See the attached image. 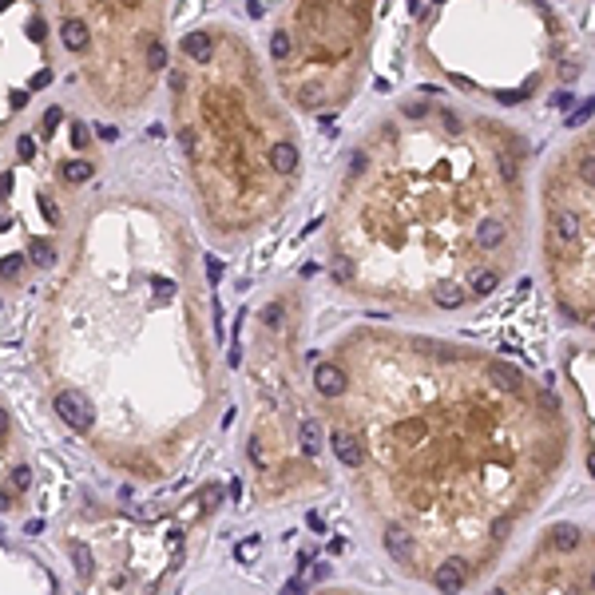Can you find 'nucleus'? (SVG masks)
Returning a JSON list of instances; mask_svg holds the SVG:
<instances>
[{"instance_id": "obj_1", "label": "nucleus", "mask_w": 595, "mask_h": 595, "mask_svg": "<svg viewBox=\"0 0 595 595\" xmlns=\"http://www.w3.org/2000/svg\"><path fill=\"white\" fill-rule=\"evenodd\" d=\"M286 28L290 56L282 72L302 64L306 72L290 83L294 103L318 112L354 96L357 72L365 64V36L373 24V0H298Z\"/></svg>"}, {"instance_id": "obj_2", "label": "nucleus", "mask_w": 595, "mask_h": 595, "mask_svg": "<svg viewBox=\"0 0 595 595\" xmlns=\"http://www.w3.org/2000/svg\"><path fill=\"white\" fill-rule=\"evenodd\" d=\"M56 413H60V421H64L68 429H76V433H88V429L96 425V413H92L88 397H80V393H60V397H56Z\"/></svg>"}, {"instance_id": "obj_3", "label": "nucleus", "mask_w": 595, "mask_h": 595, "mask_svg": "<svg viewBox=\"0 0 595 595\" xmlns=\"http://www.w3.org/2000/svg\"><path fill=\"white\" fill-rule=\"evenodd\" d=\"M266 163H270V171L278 179H294L298 175V163H302V155H298V139L294 135H282V139H274L270 143V155H266Z\"/></svg>"}, {"instance_id": "obj_4", "label": "nucleus", "mask_w": 595, "mask_h": 595, "mask_svg": "<svg viewBox=\"0 0 595 595\" xmlns=\"http://www.w3.org/2000/svg\"><path fill=\"white\" fill-rule=\"evenodd\" d=\"M472 242H476L481 250H500V246L508 242V223H504V219H496V214H484V219H476Z\"/></svg>"}, {"instance_id": "obj_5", "label": "nucleus", "mask_w": 595, "mask_h": 595, "mask_svg": "<svg viewBox=\"0 0 595 595\" xmlns=\"http://www.w3.org/2000/svg\"><path fill=\"white\" fill-rule=\"evenodd\" d=\"M330 445H334V452H338V461L345 468H361V465H365V449H361L357 433H350V429H334V433H330Z\"/></svg>"}, {"instance_id": "obj_6", "label": "nucleus", "mask_w": 595, "mask_h": 595, "mask_svg": "<svg viewBox=\"0 0 595 595\" xmlns=\"http://www.w3.org/2000/svg\"><path fill=\"white\" fill-rule=\"evenodd\" d=\"M385 552H389V560H397V563H413V556H417L413 532L405 528V524H389V528H385Z\"/></svg>"}, {"instance_id": "obj_7", "label": "nucleus", "mask_w": 595, "mask_h": 595, "mask_svg": "<svg viewBox=\"0 0 595 595\" xmlns=\"http://www.w3.org/2000/svg\"><path fill=\"white\" fill-rule=\"evenodd\" d=\"M314 389H318V397L334 401V397H341V393L350 389V381H345V373H341L338 365H318V370H314Z\"/></svg>"}, {"instance_id": "obj_8", "label": "nucleus", "mask_w": 595, "mask_h": 595, "mask_svg": "<svg viewBox=\"0 0 595 595\" xmlns=\"http://www.w3.org/2000/svg\"><path fill=\"white\" fill-rule=\"evenodd\" d=\"M433 583L441 587V592H465L468 583V567L461 560H441L433 572Z\"/></svg>"}, {"instance_id": "obj_9", "label": "nucleus", "mask_w": 595, "mask_h": 595, "mask_svg": "<svg viewBox=\"0 0 595 595\" xmlns=\"http://www.w3.org/2000/svg\"><path fill=\"white\" fill-rule=\"evenodd\" d=\"M433 302L445 310H461L468 302V290L461 286V282H452V278H445V282H436L433 286Z\"/></svg>"}, {"instance_id": "obj_10", "label": "nucleus", "mask_w": 595, "mask_h": 595, "mask_svg": "<svg viewBox=\"0 0 595 595\" xmlns=\"http://www.w3.org/2000/svg\"><path fill=\"white\" fill-rule=\"evenodd\" d=\"M496 286H500V270H476L468 278V294H476V298H488Z\"/></svg>"}, {"instance_id": "obj_11", "label": "nucleus", "mask_w": 595, "mask_h": 595, "mask_svg": "<svg viewBox=\"0 0 595 595\" xmlns=\"http://www.w3.org/2000/svg\"><path fill=\"white\" fill-rule=\"evenodd\" d=\"M298 441H302V452H306L310 461H318V456H322V429H318L314 421H306V425H302Z\"/></svg>"}, {"instance_id": "obj_12", "label": "nucleus", "mask_w": 595, "mask_h": 595, "mask_svg": "<svg viewBox=\"0 0 595 595\" xmlns=\"http://www.w3.org/2000/svg\"><path fill=\"white\" fill-rule=\"evenodd\" d=\"M488 373H492V381H496L500 389H512V393L524 389V377H520V370H512V365H488Z\"/></svg>"}, {"instance_id": "obj_13", "label": "nucleus", "mask_w": 595, "mask_h": 595, "mask_svg": "<svg viewBox=\"0 0 595 595\" xmlns=\"http://www.w3.org/2000/svg\"><path fill=\"white\" fill-rule=\"evenodd\" d=\"M576 544H579L576 524H556V528H552V547H556V552H572Z\"/></svg>"}, {"instance_id": "obj_14", "label": "nucleus", "mask_w": 595, "mask_h": 595, "mask_svg": "<svg viewBox=\"0 0 595 595\" xmlns=\"http://www.w3.org/2000/svg\"><path fill=\"white\" fill-rule=\"evenodd\" d=\"M60 175H64L68 183H88V179L96 175V167H92L88 159H68L64 167H60Z\"/></svg>"}, {"instance_id": "obj_15", "label": "nucleus", "mask_w": 595, "mask_h": 595, "mask_svg": "<svg viewBox=\"0 0 595 595\" xmlns=\"http://www.w3.org/2000/svg\"><path fill=\"white\" fill-rule=\"evenodd\" d=\"M28 258H32L40 270H48L52 262H56V250H52L48 242H32V250H28Z\"/></svg>"}, {"instance_id": "obj_16", "label": "nucleus", "mask_w": 595, "mask_h": 595, "mask_svg": "<svg viewBox=\"0 0 595 595\" xmlns=\"http://www.w3.org/2000/svg\"><path fill=\"white\" fill-rule=\"evenodd\" d=\"M72 556H76V572H80V579L92 576V563H88V547L83 544H72Z\"/></svg>"}, {"instance_id": "obj_17", "label": "nucleus", "mask_w": 595, "mask_h": 595, "mask_svg": "<svg viewBox=\"0 0 595 595\" xmlns=\"http://www.w3.org/2000/svg\"><path fill=\"white\" fill-rule=\"evenodd\" d=\"M12 488H20V492H24V488H32V468H28V465L12 468Z\"/></svg>"}, {"instance_id": "obj_18", "label": "nucleus", "mask_w": 595, "mask_h": 595, "mask_svg": "<svg viewBox=\"0 0 595 595\" xmlns=\"http://www.w3.org/2000/svg\"><path fill=\"white\" fill-rule=\"evenodd\" d=\"M258 552V536H250V540H242L239 547H234V556H239L242 563H250V556Z\"/></svg>"}, {"instance_id": "obj_19", "label": "nucleus", "mask_w": 595, "mask_h": 595, "mask_svg": "<svg viewBox=\"0 0 595 595\" xmlns=\"http://www.w3.org/2000/svg\"><path fill=\"white\" fill-rule=\"evenodd\" d=\"M72 147H76V151L88 147V128H83V123H72Z\"/></svg>"}, {"instance_id": "obj_20", "label": "nucleus", "mask_w": 595, "mask_h": 595, "mask_svg": "<svg viewBox=\"0 0 595 595\" xmlns=\"http://www.w3.org/2000/svg\"><path fill=\"white\" fill-rule=\"evenodd\" d=\"M350 274H354V266H350L345 258H338V262H334V278H338V282H350Z\"/></svg>"}, {"instance_id": "obj_21", "label": "nucleus", "mask_w": 595, "mask_h": 595, "mask_svg": "<svg viewBox=\"0 0 595 595\" xmlns=\"http://www.w3.org/2000/svg\"><path fill=\"white\" fill-rule=\"evenodd\" d=\"M20 266H24V258H17V254H12V258H4V262H0V270H4V274H17Z\"/></svg>"}, {"instance_id": "obj_22", "label": "nucleus", "mask_w": 595, "mask_h": 595, "mask_svg": "<svg viewBox=\"0 0 595 595\" xmlns=\"http://www.w3.org/2000/svg\"><path fill=\"white\" fill-rule=\"evenodd\" d=\"M32 151H36L32 135H24V139H20V159H32Z\"/></svg>"}, {"instance_id": "obj_23", "label": "nucleus", "mask_w": 595, "mask_h": 595, "mask_svg": "<svg viewBox=\"0 0 595 595\" xmlns=\"http://www.w3.org/2000/svg\"><path fill=\"white\" fill-rule=\"evenodd\" d=\"M207 270H210V278H223V262L210 254V258H207Z\"/></svg>"}, {"instance_id": "obj_24", "label": "nucleus", "mask_w": 595, "mask_h": 595, "mask_svg": "<svg viewBox=\"0 0 595 595\" xmlns=\"http://www.w3.org/2000/svg\"><path fill=\"white\" fill-rule=\"evenodd\" d=\"M306 524H310V528H314V532H325V520H322V516H318V512H310V520H306Z\"/></svg>"}, {"instance_id": "obj_25", "label": "nucleus", "mask_w": 595, "mask_h": 595, "mask_svg": "<svg viewBox=\"0 0 595 595\" xmlns=\"http://www.w3.org/2000/svg\"><path fill=\"white\" fill-rule=\"evenodd\" d=\"M4 429H8V413L0 409V436H4Z\"/></svg>"}, {"instance_id": "obj_26", "label": "nucleus", "mask_w": 595, "mask_h": 595, "mask_svg": "<svg viewBox=\"0 0 595 595\" xmlns=\"http://www.w3.org/2000/svg\"><path fill=\"white\" fill-rule=\"evenodd\" d=\"M8 504H12V500H8V496H4V492H0V512H4V508H8Z\"/></svg>"}, {"instance_id": "obj_27", "label": "nucleus", "mask_w": 595, "mask_h": 595, "mask_svg": "<svg viewBox=\"0 0 595 595\" xmlns=\"http://www.w3.org/2000/svg\"><path fill=\"white\" fill-rule=\"evenodd\" d=\"M592 592H595V572H592Z\"/></svg>"}]
</instances>
